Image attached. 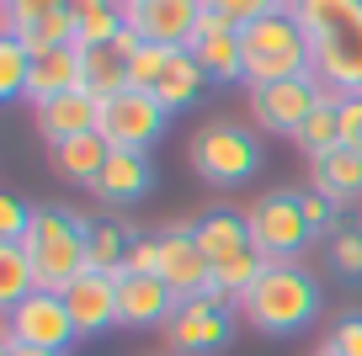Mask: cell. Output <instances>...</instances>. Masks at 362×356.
Masks as SVG:
<instances>
[{
    "label": "cell",
    "mask_w": 362,
    "mask_h": 356,
    "mask_svg": "<svg viewBox=\"0 0 362 356\" xmlns=\"http://www.w3.org/2000/svg\"><path fill=\"white\" fill-rule=\"evenodd\" d=\"M235 314L256 335H298L304 324H315L320 314V282L298 261H267V271L256 277V287L235 303Z\"/></svg>",
    "instance_id": "1"
},
{
    "label": "cell",
    "mask_w": 362,
    "mask_h": 356,
    "mask_svg": "<svg viewBox=\"0 0 362 356\" xmlns=\"http://www.w3.org/2000/svg\"><path fill=\"white\" fill-rule=\"evenodd\" d=\"M90 229L96 223H86L69 208H33V229H27L22 250L37 266V287L64 292L75 277H86L90 271Z\"/></svg>",
    "instance_id": "2"
},
{
    "label": "cell",
    "mask_w": 362,
    "mask_h": 356,
    "mask_svg": "<svg viewBox=\"0 0 362 356\" xmlns=\"http://www.w3.org/2000/svg\"><path fill=\"white\" fill-rule=\"evenodd\" d=\"M245 48V85H277V80L315 75V43L288 11H272L240 32Z\"/></svg>",
    "instance_id": "3"
},
{
    "label": "cell",
    "mask_w": 362,
    "mask_h": 356,
    "mask_svg": "<svg viewBox=\"0 0 362 356\" xmlns=\"http://www.w3.org/2000/svg\"><path fill=\"white\" fill-rule=\"evenodd\" d=\"M245 223H250V245L267 261H298L320 239L309 213H304V191H288V186L256 197L245 208Z\"/></svg>",
    "instance_id": "4"
},
{
    "label": "cell",
    "mask_w": 362,
    "mask_h": 356,
    "mask_svg": "<svg viewBox=\"0 0 362 356\" xmlns=\"http://www.w3.org/2000/svg\"><path fill=\"white\" fill-rule=\"evenodd\" d=\"M187 160L208 186H240L261 170V138L245 134L240 123H203L187 144Z\"/></svg>",
    "instance_id": "5"
},
{
    "label": "cell",
    "mask_w": 362,
    "mask_h": 356,
    "mask_svg": "<svg viewBox=\"0 0 362 356\" xmlns=\"http://www.w3.org/2000/svg\"><path fill=\"white\" fill-rule=\"evenodd\" d=\"M170 112L160 107L155 90H117V96L102 101V117H96V134L107 138V149H139V155H149V149L160 144V134H165Z\"/></svg>",
    "instance_id": "6"
},
{
    "label": "cell",
    "mask_w": 362,
    "mask_h": 356,
    "mask_svg": "<svg viewBox=\"0 0 362 356\" xmlns=\"http://www.w3.org/2000/svg\"><path fill=\"white\" fill-rule=\"evenodd\" d=\"M330 101V85L320 75H298V80H277V85H250V117L267 134L293 138L298 128Z\"/></svg>",
    "instance_id": "7"
},
{
    "label": "cell",
    "mask_w": 362,
    "mask_h": 356,
    "mask_svg": "<svg viewBox=\"0 0 362 356\" xmlns=\"http://www.w3.org/2000/svg\"><path fill=\"white\" fill-rule=\"evenodd\" d=\"M6 340L33 345V351H69L80 340V330H75V314H69L64 292L37 287L16 309H6Z\"/></svg>",
    "instance_id": "8"
},
{
    "label": "cell",
    "mask_w": 362,
    "mask_h": 356,
    "mask_svg": "<svg viewBox=\"0 0 362 356\" xmlns=\"http://www.w3.org/2000/svg\"><path fill=\"white\" fill-rule=\"evenodd\" d=\"M229 335H235V309L218 303L214 292L181 298L176 314H170V324H165V340H170L176 356H218L229 345Z\"/></svg>",
    "instance_id": "9"
},
{
    "label": "cell",
    "mask_w": 362,
    "mask_h": 356,
    "mask_svg": "<svg viewBox=\"0 0 362 356\" xmlns=\"http://www.w3.org/2000/svg\"><path fill=\"white\" fill-rule=\"evenodd\" d=\"M203 16H208L203 0H128L123 6V22L144 43H160V48H192Z\"/></svg>",
    "instance_id": "10"
},
{
    "label": "cell",
    "mask_w": 362,
    "mask_h": 356,
    "mask_svg": "<svg viewBox=\"0 0 362 356\" xmlns=\"http://www.w3.org/2000/svg\"><path fill=\"white\" fill-rule=\"evenodd\" d=\"M160 277L170 282L176 298H203V292H208V282H214V261L203 256L192 223H170V229L160 234Z\"/></svg>",
    "instance_id": "11"
},
{
    "label": "cell",
    "mask_w": 362,
    "mask_h": 356,
    "mask_svg": "<svg viewBox=\"0 0 362 356\" xmlns=\"http://www.w3.org/2000/svg\"><path fill=\"white\" fill-rule=\"evenodd\" d=\"M176 292L165 277H134V271H117V330H165L170 314H176Z\"/></svg>",
    "instance_id": "12"
},
{
    "label": "cell",
    "mask_w": 362,
    "mask_h": 356,
    "mask_svg": "<svg viewBox=\"0 0 362 356\" xmlns=\"http://www.w3.org/2000/svg\"><path fill=\"white\" fill-rule=\"evenodd\" d=\"M64 303H69V314H75L80 340H86V335L117 330V271H96L90 266L86 277H75L64 287Z\"/></svg>",
    "instance_id": "13"
},
{
    "label": "cell",
    "mask_w": 362,
    "mask_h": 356,
    "mask_svg": "<svg viewBox=\"0 0 362 356\" xmlns=\"http://www.w3.org/2000/svg\"><path fill=\"white\" fill-rule=\"evenodd\" d=\"M37 117V134H43V144H64V138H80V134H96V117H102V101L90 96V90H59V96H48L43 107H33Z\"/></svg>",
    "instance_id": "14"
},
{
    "label": "cell",
    "mask_w": 362,
    "mask_h": 356,
    "mask_svg": "<svg viewBox=\"0 0 362 356\" xmlns=\"http://www.w3.org/2000/svg\"><path fill=\"white\" fill-rule=\"evenodd\" d=\"M192 59L208 69L214 85H235V80H245V48H240V32L229 22H218L214 11L203 16V27H197V37H192Z\"/></svg>",
    "instance_id": "15"
},
{
    "label": "cell",
    "mask_w": 362,
    "mask_h": 356,
    "mask_svg": "<svg viewBox=\"0 0 362 356\" xmlns=\"http://www.w3.org/2000/svg\"><path fill=\"white\" fill-rule=\"evenodd\" d=\"M149 186H155V160L139 155V149H112L90 191H96L107 208H128V202L149 197Z\"/></svg>",
    "instance_id": "16"
},
{
    "label": "cell",
    "mask_w": 362,
    "mask_h": 356,
    "mask_svg": "<svg viewBox=\"0 0 362 356\" xmlns=\"http://www.w3.org/2000/svg\"><path fill=\"white\" fill-rule=\"evenodd\" d=\"M309 191H320L336 208L362 202V149L357 144H336L330 155L309 160Z\"/></svg>",
    "instance_id": "17"
},
{
    "label": "cell",
    "mask_w": 362,
    "mask_h": 356,
    "mask_svg": "<svg viewBox=\"0 0 362 356\" xmlns=\"http://www.w3.org/2000/svg\"><path fill=\"white\" fill-rule=\"evenodd\" d=\"M315 75L325 80L336 96L362 90V22L346 27V32H336V37H320L315 43Z\"/></svg>",
    "instance_id": "18"
},
{
    "label": "cell",
    "mask_w": 362,
    "mask_h": 356,
    "mask_svg": "<svg viewBox=\"0 0 362 356\" xmlns=\"http://www.w3.org/2000/svg\"><path fill=\"white\" fill-rule=\"evenodd\" d=\"M107 155H112V149H107L102 134H80V138H64V144L48 149V165H54V176L69 181V186H96Z\"/></svg>",
    "instance_id": "19"
},
{
    "label": "cell",
    "mask_w": 362,
    "mask_h": 356,
    "mask_svg": "<svg viewBox=\"0 0 362 356\" xmlns=\"http://www.w3.org/2000/svg\"><path fill=\"white\" fill-rule=\"evenodd\" d=\"M192 234H197V245H203V256L214 261H229V256H240V250H250V223H245V213H235V208H214V213H203V218L192 223Z\"/></svg>",
    "instance_id": "20"
},
{
    "label": "cell",
    "mask_w": 362,
    "mask_h": 356,
    "mask_svg": "<svg viewBox=\"0 0 362 356\" xmlns=\"http://www.w3.org/2000/svg\"><path fill=\"white\" fill-rule=\"evenodd\" d=\"M288 16L309 32V43H320V37H336L362 22V0H293Z\"/></svg>",
    "instance_id": "21"
},
{
    "label": "cell",
    "mask_w": 362,
    "mask_h": 356,
    "mask_svg": "<svg viewBox=\"0 0 362 356\" xmlns=\"http://www.w3.org/2000/svg\"><path fill=\"white\" fill-rule=\"evenodd\" d=\"M203 90H208V69L192 59V48H181V54L170 59L165 80L155 85V96H160V107H165L170 117H176V112L197 107V101H203Z\"/></svg>",
    "instance_id": "22"
},
{
    "label": "cell",
    "mask_w": 362,
    "mask_h": 356,
    "mask_svg": "<svg viewBox=\"0 0 362 356\" xmlns=\"http://www.w3.org/2000/svg\"><path fill=\"white\" fill-rule=\"evenodd\" d=\"M75 54H80V90H90L96 101L128 90V59L117 54L112 43H102V48H75Z\"/></svg>",
    "instance_id": "23"
},
{
    "label": "cell",
    "mask_w": 362,
    "mask_h": 356,
    "mask_svg": "<svg viewBox=\"0 0 362 356\" xmlns=\"http://www.w3.org/2000/svg\"><path fill=\"white\" fill-rule=\"evenodd\" d=\"M80 85V54L75 48H54V54L33 59V80H27V96L33 107H43L48 96H59V90H75Z\"/></svg>",
    "instance_id": "24"
},
{
    "label": "cell",
    "mask_w": 362,
    "mask_h": 356,
    "mask_svg": "<svg viewBox=\"0 0 362 356\" xmlns=\"http://www.w3.org/2000/svg\"><path fill=\"white\" fill-rule=\"evenodd\" d=\"M261 271H267V256H261V250L250 245V250H240V256L218 261V266H214V282H208V292H214L218 303H229V309H235V303L245 298L250 287H256V277H261Z\"/></svg>",
    "instance_id": "25"
},
{
    "label": "cell",
    "mask_w": 362,
    "mask_h": 356,
    "mask_svg": "<svg viewBox=\"0 0 362 356\" xmlns=\"http://www.w3.org/2000/svg\"><path fill=\"white\" fill-rule=\"evenodd\" d=\"M6 37H22L27 54L43 59V54H54V48H69V43H75V16H69V6H54V11L33 16L27 27H16V32H6Z\"/></svg>",
    "instance_id": "26"
},
{
    "label": "cell",
    "mask_w": 362,
    "mask_h": 356,
    "mask_svg": "<svg viewBox=\"0 0 362 356\" xmlns=\"http://www.w3.org/2000/svg\"><path fill=\"white\" fill-rule=\"evenodd\" d=\"M37 292V266L22 245H0V314L16 309V303Z\"/></svg>",
    "instance_id": "27"
},
{
    "label": "cell",
    "mask_w": 362,
    "mask_h": 356,
    "mask_svg": "<svg viewBox=\"0 0 362 356\" xmlns=\"http://www.w3.org/2000/svg\"><path fill=\"white\" fill-rule=\"evenodd\" d=\"M293 144L304 149L309 160L330 155V149L341 144V101H336V90H330V101H325V107H320L315 117H309V123H304V128L293 134Z\"/></svg>",
    "instance_id": "28"
},
{
    "label": "cell",
    "mask_w": 362,
    "mask_h": 356,
    "mask_svg": "<svg viewBox=\"0 0 362 356\" xmlns=\"http://www.w3.org/2000/svg\"><path fill=\"white\" fill-rule=\"evenodd\" d=\"M27 80H33V54L22 48V37L0 32V96L22 101L27 96Z\"/></svg>",
    "instance_id": "29"
},
{
    "label": "cell",
    "mask_w": 362,
    "mask_h": 356,
    "mask_svg": "<svg viewBox=\"0 0 362 356\" xmlns=\"http://www.w3.org/2000/svg\"><path fill=\"white\" fill-rule=\"evenodd\" d=\"M128 245H134L128 223H96V229H90V266L96 271H123Z\"/></svg>",
    "instance_id": "30"
},
{
    "label": "cell",
    "mask_w": 362,
    "mask_h": 356,
    "mask_svg": "<svg viewBox=\"0 0 362 356\" xmlns=\"http://www.w3.org/2000/svg\"><path fill=\"white\" fill-rule=\"evenodd\" d=\"M181 48H160V43H144L134 59H128V85L134 90H155L160 80H165V69H170V59H176Z\"/></svg>",
    "instance_id": "31"
},
{
    "label": "cell",
    "mask_w": 362,
    "mask_h": 356,
    "mask_svg": "<svg viewBox=\"0 0 362 356\" xmlns=\"http://www.w3.org/2000/svg\"><path fill=\"white\" fill-rule=\"evenodd\" d=\"M330 271L346 282H362V229H336L330 234Z\"/></svg>",
    "instance_id": "32"
},
{
    "label": "cell",
    "mask_w": 362,
    "mask_h": 356,
    "mask_svg": "<svg viewBox=\"0 0 362 356\" xmlns=\"http://www.w3.org/2000/svg\"><path fill=\"white\" fill-rule=\"evenodd\" d=\"M203 6L218 16V22H229L235 32H245L250 22H261V16H272V11H277L272 0H203Z\"/></svg>",
    "instance_id": "33"
},
{
    "label": "cell",
    "mask_w": 362,
    "mask_h": 356,
    "mask_svg": "<svg viewBox=\"0 0 362 356\" xmlns=\"http://www.w3.org/2000/svg\"><path fill=\"white\" fill-rule=\"evenodd\" d=\"M33 229V208L22 197H0V245H22Z\"/></svg>",
    "instance_id": "34"
},
{
    "label": "cell",
    "mask_w": 362,
    "mask_h": 356,
    "mask_svg": "<svg viewBox=\"0 0 362 356\" xmlns=\"http://www.w3.org/2000/svg\"><path fill=\"white\" fill-rule=\"evenodd\" d=\"M123 271H134V277H160V234H155V239H149V234H139L134 245H128Z\"/></svg>",
    "instance_id": "35"
},
{
    "label": "cell",
    "mask_w": 362,
    "mask_h": 356,
    "mask_svg": "<svg viewBox=\"0 0 362 356\" xmlns=\"http://www.w3.org/2000/svg\"><path fill=\"white\" fill-rule=\"evenodd\" d=\"M320 351H336V356H362V314H346L336 330L325 335Z\"/></svg>",
    "instance_id": "36"
},
{
    "label": "cell",
    "mask_w": 362,
    "mask_h": 356,
    "mask_svg": "<svg viewBox=\"0 0 362 356\" xmlns=\"http://www.w3.org/2000/svg\"><path fill=\"white\" fill-rule=\"evenodd\" d=\"M336 101H341V144H357L362 149V90L336 96Z\"/></svg>",
    "instance_id": "37"
},
{
    "label": "cell",
    "mask_w": 362,
    "mask_h": 356,
    "mask_svg": "<svg viewBox=\"0 0 362 356\" xmlns=\"http://www.w3.org/2000/svg\"><path fill=\"white\" fill-rule=\"evenodd\" d=\"M304 213H309V223H315V234H336V202H325L320 191H304Z\"/></svg>",
    "instance_id": "38"
},
{
    "label": "cell",
    "mask_w": 362,
    "mask_h": 356,
    "mask_svg": "<svg viewBox=\"0 0 362 356\" xmlns=\"http://www.w3.org/2000/svg\"><path fill=\"white\" fill-rule=\"evenodd\" d=\"M112 48H117V54H123V59H134V54H139V48H144V37H139V32H134V27H123V32H117V37H112Z\"/></svg>",
    "instance_id": "39"
},
{
    "label": "cell",
    "mask_w": 362,
    "mask_h": 356,
    "mask_svg": "<svg viewBox=\"0 0 362 356\" xmlns=\"http://www.w3.org/2000/svg\"><path fill=\"white\" fill-rule=\"evenodd\" d=\"M0 345L16 351V356H69V351H33V345H16V340H6V335H0Z\"/></svg>",
    "instance_id": "40"
},
{
    "label": "cell",
    "mask_w": 362,
    "mask_h": 356,
    "mask_svg": "<svg viewBox=\"0 0 362 356\" xmlns=\"http://www.w3.org/2000/svg\"><path fill=\"white\" fill-rule=\"evenodd\" d=\"M272 6H277V11H288V6H293V0H272Z\"/></svg>",
    "instance_id": "41"
},
{
    "label": "cell",
    "mask_w": 362,
    "mask_h": 356,
    "mask_svg": "<svg viewBox=\"0 0 362 356\" xmlns=\"http://www.w3.org/2000/svg\"><path fill=\"white\" fill-rule=\"evenodd\" d=\"M0 356H16V351H6V345H0Z\"/></svg>",
    "instance_id": "42"
},
{
    "label": "cell",
    "mask_w": 362,
    "mask_h": 356,
    "mask_svg": "<svg viewBox=\"0 0 362 356\" xmlns=\"http://www.w3.org/2000/svg\"><path fill=\"white\" fill-rule=\"evenodd\" d=\"M315 356H336V351H315Z\"/></svg>",
    "instance_id": "43"
},
{
    "label": "cell",
    "mask_w": 362,
    "mask_h": 356,
    "mask_svg": "<svg viewBox=\"0 0 362 356\" xmlns=\"http://www.w3.org/2000/svg\"><path fill=\"white\" fill-rule=\"evenodd\" d=\"M117 6H128V0H117Z\"/></svg>",
    "instance_id": "44"
}]
</instances>
